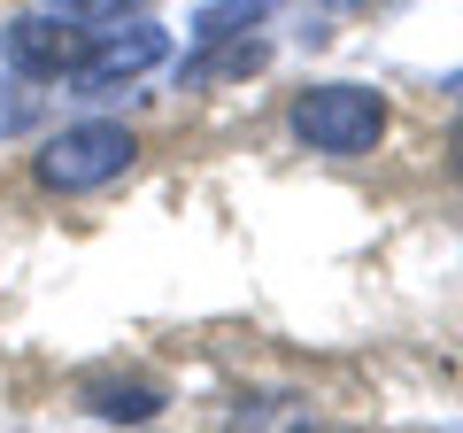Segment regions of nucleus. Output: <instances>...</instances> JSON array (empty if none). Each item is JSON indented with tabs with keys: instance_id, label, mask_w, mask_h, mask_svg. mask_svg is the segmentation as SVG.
<instances>
[{
	"instance_id": "1",
	"label": "nucleus",
	"mask_w": 463,
	"mask_h": 433,
	"mask_svg": "<svg viewBox=\"0 0 463 433\" xmlns=\"http://www.w3.org/2000/svg\"><path fill=\"white\" fill-rule=\"evenodd\" d=\"M132 155H139V140L124 132V124L85 117V124H62V132L39 148L32 178L47 186V194H93V186H116V178H124Z\"/></svg>"
},
{
	"instance_id": "2",
	"label": "nucleus",
	"mask_w": 463,
	"mask_h": 433,
	"mask_svg": "<svg viewBox=\"0 0 463 433\" xmlns=\"http://www.w3.org/2000/svg\"><path fill=\"white\" fill-rule=\"evenodd\" d=\"M286 124L309 155H371L386 140V101L371 85H309V93H294Z\"/></svg>"
},
{
	"instance_id": "3",
	"label": "nucleus",
	"mask_w": 463,
	"mask_h": 433,
	"mask_svg": "<svg viewBox=\"0 0 463 433\" xmlns=\"http://www.w3.org/2000/svg\"><path fill=\"white\" fill-rule=\"evenodd\" d=\"M85 24H62L54 8H24V16L0 24V63L16 70V78H70V70L85 63Z\"/></svg>"
},
{
	"instance_id": "4",
	"label": "nucleus",
	"mask_w": 463,
	"mask_h": 433,
	"mask_svg": "<svg viewBox=\"0 0 463 433\" xmlns=\"http://www.w3.org/2000/svg\"><path fill=\"white\" fill-rule=\"evenodd\" d=\"M163 54H170V32H163V24H147V16H132V24H109V32L85 39V63L70 70V78H78L85 93H116V85L147 78Z\"/></svg>"
},
{
	"instance_id": "5",
	"label": "nucleus",
	"mask_w": 463,
	"mask_h": 433,
	"mask_svg": "<svg viewBox=\"0 0 463 433\" xmlns=\"http://www.w3.org/2000/svg\"><path fill=\"white\" fill-rule=\"evenodd\" d=\"M78 402L93 418H109V426H147V418H163V387L155 380H139V371H100V380H85L78 387Z\"/></svg>"
},
{
	"instance_id": "6",
	"label": "nucleus",
	"mask_w": 463,
	"mask_h": 433,
	"mask_svg": "<svg viewBox=\"0 0 463 433\" xmlns=\"http://www.w3.org/2000/svg\"><path fill=\"white\" fill-rule=\"evenodd\" d=\"M263 8H270V0H209V8L194 16V39H201V47H224V39L255 32V24H263Z\"/></svg>"
},
{
	"instance_id": "7",
	"label": "nucleus",
	"mask_w": 463,
	"mask_h": 433,
	"mask_svg": "<svg viewBox=\"0 0 463 433\" xmlns=\"http://www.w3.org/2000/svg\"><path fill=\"white\" fill-rule=\"evenodd\" d=\"M47 8H54L62 24H85V32H109V24H124V8L139 16L147 0H47Z\"/></svg>"
},
{
	"instance_id": "8",
	"label": "nucleus",
	"mask_w": 463,
	"mask_h": 433,
	"mask_svg": "<svg viewBox=\"0 0 463 433\" xmlns=\"http://www.w3.org/2000/svg\"><path fill=\"white\" fill-rule=\"evenodd\" d=\"M332 8H379V0H332Z\"/></svg>"
},
{
	"instance_id": "9",
	"label": "nucleus",
	"mask_w": 463,
	"mask_h": 433,
	"mask_svg": "<svg viewBox=\"0 0 463 433\" xmlns=\"http://www.w3.org/2000/svg\"><path fill=\"white\" fill-rule=\"evenodd\" d=\"M456 170H463V132H456Z\"/></svg>"
}]
</instances>
